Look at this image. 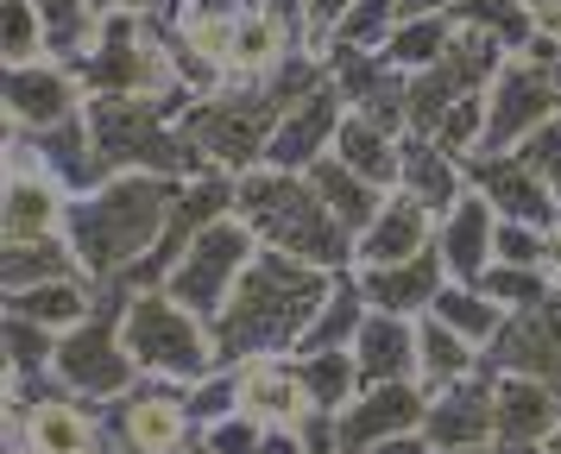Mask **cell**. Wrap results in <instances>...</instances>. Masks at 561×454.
<instances>
[{
	"mask_svg": "<svg viewBox=\"0 0 561 454\" xmlns=\"http://www.w3.org/2000/svg\"><path fill=\"white\" fill-rule=\"evenodd\" d=\"M329 291H334V272L259 247V259L247 265L240 291L228 297L221 322H215V360H221V366L290 360V353L304 348L309 322L322 316Z\"/></svg>",
	"mask_w": 561,
	"mask_h": 454,
	"instance_id": "obj_1",
	"label": "cell"
},
{
	"mask_svg": "<svg viewBox=\"0 0 561 454\" xmlns=\"http://www.w3.org/2000/svg\"><path fill=\"white\" fill-rule=\"evenodd\" d=\"M183 183L171 177H114L107 190L95 196H77L70 202V215H64V240L70 252L82 259V272L107 284V277H133L152 247L164 240V222H171V202H178Z\"/></svg>",
	"mask_w": 561,
	"mask_h": 454,
	"instance_id": "obj_2",
	"label": "cell"
},
{
	"mask_svg": "<svg viewBox=\"0 0 561 454\" xmlns=\"http://www.w3.org/2000/svg\"><path fill=\"white\" fill-rule=\"evenodd\" d=\"M233 215L259 234L265 252H284V259H304V265H322V272H354V234L329 215V202L316 196L309 177L290 171H247L240 190H233Z\"/></svg>",
	"mask_w": 561,
	"mask_h": 454,
	"instance_id": "obj_3",
	"label": "cell"
},
{
	"mask_svg": "<svg viewBox=\"0 0 561 454\" xmlns=\"http://www.w3.org/2000/svg\"><path fill=\"white\" fill-rule=\"evenodd\" d=\"M278 121H284V95H278V82L265 76V82H228L215 95L190 101L183 133L203 146V158L215 171L247 177L265 164V146H272Z\"/></svg>",
	"mask_w": 561,
	"mask_h": 454,
	"instance_id": "obj_4",
	"label": "cell"
},
{
	"mask_svg": "<svg viewBox=\"0 0 561 454\" xmlns=\"http://www.w3.org/2000/svg\"><path fill=\"white\" fill-rule=\"evenodd\" d=\"M70 70H77L89 101L95 95H183L164 20H139V13L102 20V38H95L89 57H77Z\"/></svg>",
	"mask_w": 561,
	"mask_h": 454,
	"instance_id": "obj_5",
	"label": "cell"
},
{
	"mask_svg": "<svg viewBox=\"0 0 561 454\" xmlns=\"http://www.w3.org/2000/svg\"><path fill=\"white\" fill-rule=\"evenodd\" d=\"M127 353L133 366L146 378H164V385H196V378L221 373V360H215V328L196 316V309H183L178 297H164V291H139L127 303Z\"/></svg>",
	"mask_w": 561,
	"mask_h": 454,
	"instance_id": "obj_6",
	"label": "cell"
},
{
	"mask_svg": "<svg viewBox=\"0 0 561 454\" xmlns=\"http://www.w3.org/2000/svg\"><path fill=\"white\" fill-rule=\"evenodd\" d=\"M253 259H259V234L240 222V215H228V222H215L203 240L178 259V272L164 277V297H178L183 309H196V316L215 328Z\"/></svg>",
	"mask_w": 561,
	"mask_h": 454,
	"instance_id": "obj_7",
	"label": "cell"
},
{
	"mask_svg": "<svg viewBox=\"0 0 561 454\" xmlns=\"http://www.w3.org/2000/svg\"><path fill=\"white\" fill-rule=\"evenodd\" d=\"M102 435L121 442L127 454H178L196 442V423L183 410V385L164 378H139L127 398L102 404Z\"/></svg>",
	"mask_w": 561,
	"mask_h": 454,
	"instance_id": "obj_8",
	"label": "cell"
},
{
	"mask_svg": "<svg viewBox=\"0 0 561 454\" xmlns=\"http://www.w3.org/2000/svg\"><path fill=\"white\" fill-rule=\"evenodd\" d=\"M556 114H561L556 82L536 70L530 57H511L505 70H499V82L485 89V139H480V151H517L536 126H549Z\"/></svg>",
	"mask_w": 561,
	"mask_h": 454,
	"instance_id": "obj_9",
	"label": "cell"
},
{
	"mask_svg": "<svg viewBox=\"0 0 561 454\" xmlns=\"http://www.w3.org/2000/svg\"><path fill=\"white\" fill-rule=\"evenodd\" d=\"M0 107H7V126L13 133H45V126L77 121L82 107H89V95H82V82L70 64L38 57V64H7V76H0Z\"/></svg>",
	"mask_w": 561,
	"mask_h": 454,
	"instance_id": "obj_10",
	"label": "cell"
},
{
	"mask_svg": "<svg viewBox=\"0 0 561 454\" xmlns=\"http://www.w3.org/2000/svg\"><path fill=\"white\" fill-rule=\"evenodd\" d=\"M561 435V391L542 378L492 373V454H542Z\"/></svg>",
	"mask_w": 561,
	"mask_h": 454,
	"instance_id": "obj_11",
	"label": "cell"
},
{
	"mask_svg": "<svg viewBox=\"0 0 561 454\" xmlns=\"http://www.w3.org/2000/svg\"><path fill=\"white\" fill-rule=\"evenodd\" d=\"M341 121H347V101H341V89H334V76H329V82H322V89H309L297 107H284L278 133H272V146H265V171L309 177L334 151Z\"/></svg>",
	"mask_w": 561,
	"mask_h": 454,
	"instance_id": "obj_12",
	"label": "cell"
},
{
	"mask_svg": "<svg viewBox=\"0 0 561 454\" xmlns=\"http://www.w3.org/2000/svg\"><path fill=\"white\" fill-rule=\"evenodd\" d=\"M467 190H480V196L499 208V222H524V227H542V234L561 222L556 190H549L517 151H473V158H467Z\"/></svg>",
	"mask_w": 561,
	"mask_h": 454,
	"instance_id": "obj_13",
	"label": "cell"
},
{
	"mask_svg": "<svg viewBox=\"0 0 561 454\" xmlns=\"http://www.w3.org/2000/svg\"><path fill=\"white\" fill-rule=\"evenodd\" d=\"M423 417H430V391L423 385H373L334 417V435H341L347 454H373L391 435H416Z\"/></svg>",
	"mask_w": 561,
	"mask_h": 454,
	"instance_id": "obj_14",
	"label": "cell"
},
{
	"mask_svg": "<svg viewBox=\"0 0 561 454\" xmlns=\"http://www.w3.org/2000/svg\"><path fill=\"white\" fill-rule=\"evenodd\" d=\"M485 373H517V378H542L561 391V297L542 309H524L499 328V341L485 348Z\"/></svg>",
	"mask_w": 561,
	"mask_h": 454,
	"instance_id": "obj_15",
	"label": "cell"
},
{
	"mask_svg": "<svg viewBox=\"0 0 561 454\" xmlns=\"http://www.w3.org/2000/svg\"><path fill=\"white\" fill-rule=\"evenodd\" d=\"M435 252H442V265L455 284H480L485 265L499 259V208L480 196V190H467V196L435 222Z\"/></svg>",
	"mask_w": 561,
	"mask_h": 454,
	"instance_id": "obj_16",
	"label": "cell"
},
{
	"mask_svg": "<svg viewBox=\"0 0 561 454\" xmlns=\"http://www.w3.org/2000/svg\"><path fill=\"white\" fill-rule=\"evenodd\" d=\"M435 247V215L416 196L391 190L379 208V222L359 234L354 247V272H379V265H404V259H423Z\"/></svg>",
	"mask_w": 561,
	"mask_h": 454,
	"instance_id": "obj_17",
	"label": "cell"
},
{
	"mask_svg": "<svg viewBox=\"0 0 561 454\" xmlns=\"http://www.w3.org/2000/svg\"><path fill=\"white\" fill-rule=\"evenodd\" d=\"M423 435H430L435 454L492 449V373L460 378V385H448V391H435L430 417H423Z\"/></svg>",
	"mask_w": 561,
	"mask_h": 454,
	"instance_id": "obj_18",
	"label": "cell"
},
{
	"mask_svg": "<svg viewBox=\"0 0 561 454\" xmlns=\"http://www.w3.org/2000/svg\"><path fill=\"white\" fill-rule=\"evenodd\" d=\"M359 291L373 309L385 316H404V322H423L442 297V284H448V265H442V252H423V259H404V265H379V272H354Z\"/></svg>",
	"mask_w": 561,
	"mask_h": 454,
	"instance_id": "obj_19",
	"label": "cell"
},
{
	"mask_svg": "<svg viewBox=\"0 0 561 454\" xmlns=\"http://www.w3.org/2000/svg\"><path fill=\"white\" fill-rule=\"evenodd\" d=\"M354 360H359V385L366 391L373 385H416V322L373 309L354 341Z\"/></svg>",
	"mask_w": 561,
	"mask_h": 454,
	"instance_id": "obj_20",
	"label": "cell"
},
{
	"mask_svg": "<svg viewBox=\"0 0 561 454\" xmlns=\"http://www.w3.org/2000/svg\"><path fill=\"white\" fill-rule=\"evenodd\" d=\"M64 215H70V196L45 171L7 177V190H0V234L7 240H57Z\"/></svg>",
	"mask_w": 561,
	"mask_h": 454,
	"instance_id": "obj_21",
	"label": "cell"
},
{
	"mask_svg": "<svg viewBox=\"0 0 561 454\" xmlns=\"http://www.w3.org/2000/svg\"><path fill=\"white\" fill-rule=\"evenodd\" d=\"M240 373V410L259 423H304L309 417V391L297 378V360H247Z\"/></svg>",
	"mask_w": 561,
	"mask_h": 454,
	"instance_id": "obj_22",
	"label": "cell"
},
{
	"mask_svg": "<svg viewBox=\"0 0 561 454\" xmlns=\"http://www.w3.org/2000/svg\"><path fill=\"white\" fill-rule=\"evenodd\" d=\"M398 190L416 196L435 222H442V215L467 196V164L448 158V151L435 146V139H423V133H404V183H398Z\"/></svg>",
	"mask_w": 561,
	"mask_h": 454,
	"instance_id": "obj_23",
	"label": "cell"
},
{
	"mask_svg": "<svg viewBox=\"0 0 561 454\" xmlns=\"http://www.w3.org/2000/svg\"><path fill=\"white\" fill-rule=\"evenodd\" d=\"M334 158H341L347 171H359L366 183H379L385 196L404 183V139H398V133H385V126H373L366 114H347V121H341Z\"/></svg>",
	"mask_w": 561,
	"mask_h": 454,
	"instance_id": "obj_24",
	"label": "cell"
},
{
	"mask_svg": "<svg viewBox=\"0 0 561 454\" xmlns=\"http://www.w3.org/2000/svg\"><path fill=\"white\" fill-rule=\"evenodd\" d=\"M485 373V360L473 341H460L448 322H435V316H423L416 322V385L423 391H448V385H460V378H480Z\"/></svg>",
	"mask_w": 561,
	"mask_h": 454,
	"instance_id": "obj_25",
	"label": "cell"
},
{
	"mask_svg": "<svg viewBox=\"0 0 561 454\" xmlns=\"http://www.w3.org/2000/svg\"><path fill=\"white\" fill-rule=\"evenodd\" d=\"M7 316H26V322L51 328V334H70L95 316V277H57V284H32V291H13L7 297Z\"/></svg>",
	"mask_w": 561,
	"mask_h": 454,
	"instance_id": "obj_26",
	"label": "cell"
},
{
	"mask_svg": "<svg viewBox=\"0 0 561 454\" xmlns=\"http://www.w3.org/2000/svg\"><path fill=\"white\" fill-rule=\"evenodd\" d=\"M366 316H373V303H366V291H359V277L354 272H334L329 303H322V316L309 322V334H304V348H297V353H354ZM297 353H290V360H297Z\"/></svg>",
	"mask_w": 561,
	"mask_h": 454,
	"instance_id": "obj_27",
	"label": "cell"
},
{
	"mask_svg": "<svg viewBox=\"0 0 561 454\" xmlns=\"http://www.w3.org/2000/svg\"><path fill=\"white\" fill-rule=\"evenodd\" d=\"M309 183H316V196L329 202V215L341 227H347V234H366V227L379 222V208H385V190L379 183H366V177L359 171H347V164H341V158H322V164H316V171H309Z\"/></svg>",
	"mask_w": 561,
	"mask_h": 454,
	"instance_id": "obj_28",
	"label": "cell"
},
{
	"mask_svg": "<svg viewBox=\"0 0 561 454\" xmlns=\"http://www.w3.org/2000/svg\"><path fill=\"white\" fill-rule=\"evenodd\" d=\"M57 277H89L64 234L57 240H7L0 247V284H7V297L32 291V284H57Z\"/></svg>",
	"mask_w": 561,
	"mask_h": 454,
	"instance_id": "obj_29",
	"label": "cell"
},
{
	"mask_svg": "<svg viewBox=\"0 0 561 454\" xmlns=\"http://www.w3.org/2000/svg\"><path fill=\"white\" fill-rule=\"evenodd\" d=\"M297 378H304V391H309V410H322V417H341L366 391L354 353H297Z\"/></svg>",
	"mask_w": 561,
	"mask_h": 454,
	"instance_id": "obj_30",
	"label": "cell"
},
{
	"mask_svg": "<svg viewBox=\"0 0 561 454\" xmlns=\"http://www.w3.org/2000/svg\"><path fill=\"white\" fill-rule=\"evenodd\" d=\"M32 7H38V20H45V57H57V64L89 57V45L102 38L95 0H32Z\"/></svg>",
	"mask_w": 561,
	"mask_h": 454,
	"instance_id": "obj_31",
	"label": "cell"
},
{
	"mask_svg": "<svg viewBox=\"0 0 561 454\" xmlns=\"http://www.w3.org/2000/svg\"><path fill=\"white\" fill-rule=\"evenodd\" d=\"M455 32L460 25L448 20V13H416V20H404L398 25V38L385 45V64H391L398 76H423V70H435V64L448 57Z\"/></svg>",
	"mask_w": 561,
	"mask_h": 454,
	"instance_id": "obj_32",
	"label": "cell"
},
{
	"mask_svg": "<svg viewBox=\"0 0 561 454\" xmlns=\"http://www.w3.org/2000/svg\"><path fill=\"white\" fill-rule=\"evenodd\" d=\"M435 322H448L460 334V341H473V348H492V341H499V328L511 322L505 309H499V303L492 297H480V291H473V284H455V277H448V284H442V297H435V309H430Z\"/></svg>",
	"mask_w": 561,
	"mask_h": 454,
	"instance_id": "obj_33",
	"label": "cell"
},
{
	"mask_svg": "<svg viewBox=\"0 0 561 454\" xmlns=\"http://www.w3.org/2000/svg\"><path fill=\"white\" fill-rule=\"evenodd\" d=\"M448 20L467 25V32H485V38H492V45H505L511 57H524V50H530V38L542 32L524 0H467L460 13H448Z\"/></svg>",
	"mask_w": 561,
	"mask_h": 454,
	"instance_id": "obj_34",
	"label": "cell"
},
{
	"mask_svg": "<svg viewBox=\"0 0 561 454\" xmlns=\"http://www.w3.org/2000/svg\"><path fill=\"white\" fill-rule=\"evenodd\" d=\"M473 291L492 297L505 316H524V309H542V303L561 297V284L549 277V265H485V277Z\"/></svg>",
	"mask_w": 561,
	"mask_h": 454,
	"instance_id": "obj_35",
	"label": "cell"
},
{
	"mask_svg": "<svg viewBox=\"0 0 561 454\" xmlns=\"http://www.w3.org/2000/svg\"><path fill=\"white\" fill-rule=\"evenodd\" d=\"M57 341H64V334H51V328L26 322V316H7V385H38V378H51Z\"/></svg>",
	"mask_w": 561,
	"mask_h": 454,
	"instance_id": "obj_36",
	"label": "cell"
},
{
	"mask_svg": "<svg viewBox=\"0 0 561 454\" xmlns=\"http://www.w3.org/2000/svg\"><path fill=\"white\" fill-rule=\"evenodd\" d=\"M404 0H354V13H347V25L334 32L329 50H385L391 38H398V25H404Z\"/></svg>",
	"mask_w": 561,
	"mask_h": 454,
	"instance_id": "obj_37",
	"label": "cell"
},
{
	"mask_svg": "<svg viewBox=\"0 0 561 454\" xmlns=\"http://www.w3.org/2000/svg\"><path fill=\"white\" fill-rule=\"evenodd\" d=\"M0 57L7 64H38L45 57V20L32 0H0Z\"/></svg>",
	"mask_w": 561,
	"mask_h": 454,
	"instance_id": "obj_38",
	"label": "cell"
},
{
	"mask_svg": "<svg viewBox=\"0 0 561 454\" xmlns=\"http://www.w3.org/2000/svg\"><path fill=\"white\" fill-rule=\"evenodd\" d=\"M183 410H190V423H196V429L228 423L233 410H240V373H233V366H221V373L183 385Z\"/></svg>",
	"mask_w": 561,
	"mask_h": 454,
	"instance_id": "obj_39",
	"label": "cell"
},
{
	"mask_svg": "<svg viewBox=\"0 0 561 454\" xmlns=\"http://www.w3.org/2000/svg\"><path fill=\"white\" fill-rule=\"evenodd\" d=\"M196 449H203V454H259V449H265V423L247 417V410H233L228 423L196 429Z\"/></svg>",
	"mask_w": 561,
	"mask_h": 454,
	"instance_id": "obj_40",
	"label": "cell"
},
{
	"mask_svg": "<svg viewBox=\"0 0 561 454\" xmlns=\"http://www.w3.org/2000/svg\"><path fill=\"white\" fill-rule=\"evenodd\" d=\"M347 13H354V0H304V50L309 57H329L334 32L347 25Z\"/></svg>",
	"mask_w": 561,
	"mask_h": 454,
	"instance_id": "obj_41",
	"label": "cell"
},
{
	"mask_svg": "<svg viewBox=\"0 0 561 454\" xmlns=\"http://www.w3.org/2000/svg\"><path fill=\"white\" fill-rule=\"evenodd\" d=\"M517 158H524V164H530V171L542 177L549 190H556V202H561V114H556L549 126H536L530 139L517 146Z\"/></svg>",
	"mask_w": 561,
	"mask_h": 454,
	"instance_id": "obj_42",
	"label": "cell"
},
{
	"mask_svg": "<svg viewBox=\"0 0 561 454\" xmlns=\"http://www.w3.org/2000/svg\"><path fill=\"white\" fill-rule=\"evenodd\" d=\"M492 265H549V234L524 222H499V259Z\"/></svg>",
	"mask_w": 561,
	"mask_h": 454,
	"instance_id": "obj_43",
	"label": "cell"
},
{
	"mask_svg": "<svg viewBox=\"0 0 561 454\" xmlns=\"http://www.w3.org/2000/svg\"><path fill=\"white\" fill-rule=\"evenodd\" d=\"M524 57H530L536 70L549 76V82H556V95H561V38L556 32H536L530 38V50H524Z\"/></svg>",
	"mask_w": 561,
	"mask_h": 454,
	"instance_id": "obj_44",
	"label": "cell"
},
{
	"mask_svg": "<svg viewBox=\"0 0 561 454\" xmlns=\"http://www.w3.org/2000/svg\"><path fill=\"white\" fill-rule=\"evenodd\" d=\"M259 454H309L304 423H265V449Z\"/></svg>",
	"mask_w": 561,
	"mask_h": 454,
	"instance_id": "obj_45",
	"label": "cell"
},
{
	"mask_svg": "<svg viewBox=\"0 0 561 454\" xmlns=\"http://www.w3.org/2000/svg\"><path fill=\"white\" fill-rule=\"evenodd\" d=\"M164 7L171 0H95V13L114 20V13H139V20H164Z\"/></svg>",
	"mask_w": 561,
	"mask_h": 454,
	"instance_id": "obj_46",
	"label": "cell"
},
{
	"mask_svg": "<svg viewBox=\"0 0 561 454\" xmlns=\"http://www.w3.org/2000/svg\"><path fill=\"white\" fill-rule=\"evenodd\" d=\"M373 454H435V449H430V435L416 429V435H391V442H379Z\"/></svg>",
	"mask_w": 561,
	"mask_h": 454,
	"instance_id": "obj_47",
	"label": "cell"
},
{
	"mask_svg": "<svg viewBox=\"0 0 561 454\" xmlns=\"http://www.w3.org/2000/svg\"><path fill=\"white\" fill-rule=\"evenodd\" d=\"M467 0H404V13L416 20V13H460Z\"/></svg>",
	"mask_w": 561,
	"mask_h": 454,
	"instance_id": "obj_48",
	"label": "cell"
},
{
	"mask_svg": "<svg viewBox=\"0 0 561 454\" xmlns=\"http://www.w3.org/2000/svg\"><path fill=\"white\" fill-rule=\"evenodd\" d=\"M549 277H556V284H561V222L549 227Z\"/></svg>",
	"mask_w": 561,
	"mask_h": 454,
	"instance_id": "obj_49",
	"label": "cell"
},
{
	"mask_svg": "<svg viewBox=\"0 0 561 454\" xmlns=\"http://www.w3.org/2000/svg\"><path fill=\"white\" fill-rule=\"evenodd\" d=\"M536 25H542V32H556V38H561V13H536Z\"/></svg>",
	"mask_w": 561,
	"mask_h": 454,
	"instance_id": "obj_50",
	"label": "cell"
},
{
	"mask_svg": "<svg viewBox=\"0 0 561 454\" xmlns=\"http://www.w3.org/2000/svg\"><path fill=\"white\" fill-rule=\"evenodd\" d=\"M530 13H561V0H524Z\"/></svg>",
	"mask_w": 561,
	"mask_h": 454,
	"instance_id": "obj_51",
	"label": "cell"
},
{
	"mask_svg": "<svg viewBox=\"0 0 561 454\" xmlns=\"http://www.w3.org/2000/svg\"><path fill=\"white\" fill-rule=\"evenodd\" d=\"M448 454H492V449H448Z\"/></svg>",
	"mask_w": 561,
	"mask_h": 454,
	"instance_id": "obj_52",
	"label": "cell"
},
{
	"mask_svg": "<svg viewBox=\"0 0 561 454\" xmlns=\"http://www.w3.org/2000/svg\"><path fill=\"white\" fill-rule=\"evenodd\" d=\"M542 454H561V435H556V442H549V449H542Z\"/></svg>",
	"mask_w": 561,
	"mask_h": 454,
	"instance_id": "obj_53",
	"label": "cell"
},
{
	"mask_svg": "<svg viewBox=\"0 0 561 454\" xmlns=\"http://www.w3.org/2000/svg\"><path fill=\"white\" fill-rule=\"evenodd\" d=\"M178 454H203V449H196V442H190V449H178Z\"/></svg>",
	"mask_w": 561,
	"mask_h": 454,
	"instance_id": "obj_54",
	"label": "cell"
},
{
	"mask_svg": "<svg viewBox=\"0 0 561 454\" xmlns=\"http://www.w3.org/2000/svg\"><path fill=\"white\" fill-rule=\"evenodd\" d=\"M82 454H102V449H82Z\"/></svg>",
	"mask_w": 561,
	"mask_h": 454,
	"instance_id": "obj_55",
	"label": "cell"
}]
</instances>
